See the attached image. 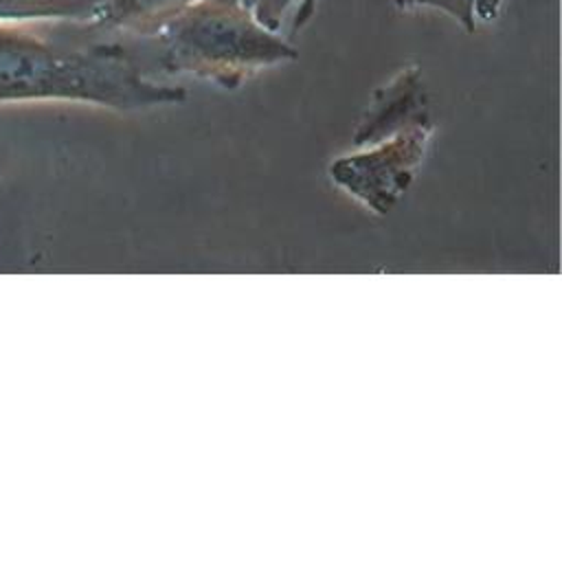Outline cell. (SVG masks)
<instances>
[{"instance_id": "8992f818", "label": "cell", "mask_w": 562, "mask_h": 562, "mask_svg": "<svg viewBox=\"0 0 562 562\" xmlns=\"http://www.w3.org/2000/svg\"><path fill=\"white\" fill-rule=\"evenodd\" d=\"M244 2L252 9V13L261 24H266L272 31H279L283 15L290 9H296L303 0H244Z\"/></svg>"}, {"instance_id": "5b68a950", "label": "cell", "mask_w": 562, "mask_h": 562, "mask_svg": "<svg viewBox=\"0 0 562 562\" xmlns=\"http://www.w3.org/2000/svg\"><path fill=\"white\" fill-rule=\"evenodd\" d=\"M397 9H435L457 20L468 33H474L476 0H393Z\"/></svg>"}, {"instance_id": "3957f363", "label": "cell", "mask_w": 562, "mask_h": 562, "mask_svg": "<svg viewBox=\"0 0 562 562\" xmlns=\"http://www.w3.org/2000/svg\"><path fill=\"white\" fill-rule=\"evenodd\" d=\"M191 2L193 0H101L94 24L136 35H156L167 20Z\"/></svg>"}, {"instance_id": "52a82bcc", "label": "cell", "mask_w": 562, "mask_h": 562, "mask_svg": "<svg viewBox=\"0 0 562 562\" xmlns=\"http://www.w3.org/2000/svg\"><path fill=\"white\" fill-rule=\"evenodd\" d=\"M316 7H318V0H303V2L296 7L294 20H292V35H296V33L307 24V20L316 13Z\"/></svg>"}, {"instance_id": "7a4b0ae2", "label": "cell", "mask_w": 562, "mask_h": 562, "mask_svg": "<svg viewBox=\"0 0 562 562\" xmlns=\"http://www.w3.org/2000/svg\"><path fill=\"white\" fill-rule=\"evenodd\" d=\"M156 37L167 72H189L224 88L296 57V48L261 24L244 0H193Z\"/></svg>"}, {"instance_id": "277c9868", "label": "cell", "mask_w": 562, "mask_h": 562, "mask_svg": "<svg viewBox=\"0 0 562 562\" xmlns=\"http://www.w3.org/2000/svg\"><path fill=\"white\" fill-rule=\"evenodd\" d=\"M101 0H0V22L22 24L35 20H70L94 24Z\"/></svg>"}, {"instance_id": "ba28073f", "label": "cell", "mask_w": 562, "mask_h": 562, "mask_svg": "<svg viewBox=\"0 0 562 562\" xmlns=\"http://www.w3.org/2000/svg\"><path fill=\"white\" fill-rule=\"evenodd\" d=\"M501 4L503 0H476V20H483V22L496 20L501 13Z\"/></svg>"}, {"instance_id": "6da1fadb", "label": "cell", "mask_w": 562, "mask_h": 562, "mask_svg": "<svg viewBox=\"0 0 562 562\" xmlns=\"http://www.w3.org/2000/svg\"><path fill=\"white\" fill-rule=\"evenodd\" d=\"M66 99L108 108H140L184 99L182 88L143 77L119 44L64 48L0 22V101Z\"/></svg>"}]
</instances>
